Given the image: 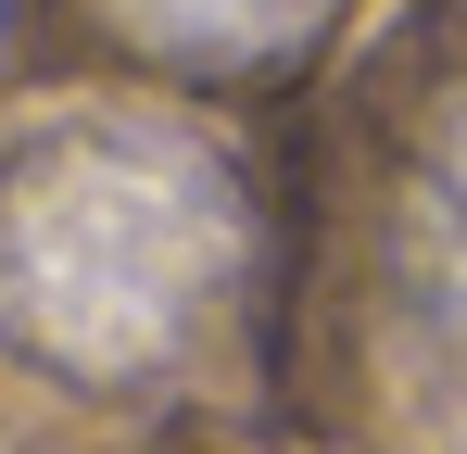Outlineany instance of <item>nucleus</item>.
<instances>
[{
	"label": "nucleus",
	"instance_id": "obj_1",
	"mask_svg": "<svg viewBox=\"0 0 467 454\" xmlns=\"http://www.w3.org/2000/svg\"><path fill=\"white\" fill-rule=\"evenodd\" d=\"M253 202L228 151L152 114H77L0 164V341L77 391H152L228 328Z\"/></svg>",
	"mask_w": 467,
	"mask_h": 454
},
{
	"label": "nucleus",
	"instance_id": "obj_2",
	"mask_svg": "<svg viewBox=\"0 0 467 454\" xmlns=\"http://www.w3.org/2000/svg\"><path fill=\"white\" fill-rule=\"evenodd\" d=\"M328 13L341 0H101L114 38L177 76H291L328 38Z\"/></svg>",
	"mask_w": 467,
	"mask_h": 454
},
{
	"label": "nucleus",
	"instance_id": "obj_3",
	"mask_svg": "<svg viewBox=\"0 0 467 454\" xmlns=\"http://www.w3.org/2000/svg\"><path fill=\"white\" fill-rule=\"evenodd\" d=\"M0 26H13V0H0Z\"/></svg>",
	"mask_w": 467,
	"mask_h": 454
}]
</instances>
